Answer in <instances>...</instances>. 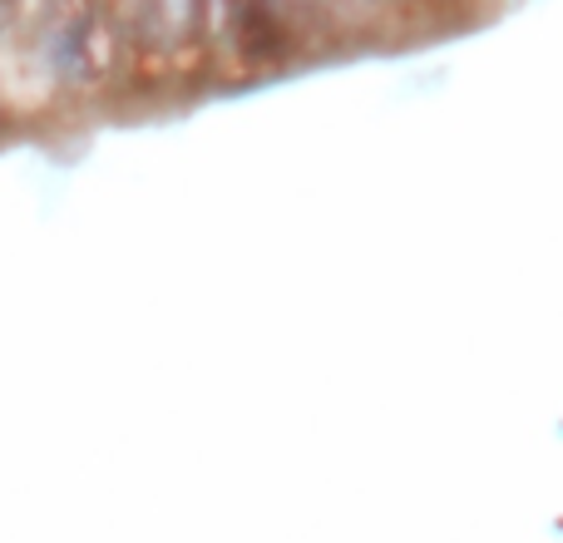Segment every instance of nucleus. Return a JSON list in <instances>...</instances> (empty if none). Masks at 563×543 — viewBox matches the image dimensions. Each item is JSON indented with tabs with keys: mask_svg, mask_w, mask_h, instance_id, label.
Returning <instances> with one entry per match:
<instances>
[{
	"mask_svg": "<svg viewBox=\"0 0 563 543\" xmlns=\"http://www.w3.org/2000/svg\"><path fill=\"white\" fill-rule=\"evenodd\" d=\"M10 5H15V0H0V25H5V20H10Z\"/></svg>",
	"mask_w": 563,
	"mask_h": 543,
	"instance_id": "f257e3e1",
	"label": "nucleus"
}]
</instances>
